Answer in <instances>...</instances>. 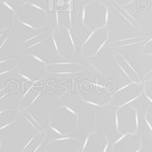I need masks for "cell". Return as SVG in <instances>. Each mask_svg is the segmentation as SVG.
Here are the masks:
<instances>
[{
	"mask_svg": "<svg viewBox=\"0 0 152 152\" xmlns=\"http://www.w3.org/2000/svg\"><path fill=\"white\" fill-rule=\"evenodd\" d=\"M108 18V7L101 0H90L84 5L81 11V24L88 31L107 27Z\"/></svg>",
	"mask_w": 152,
	"mask_h": 152,
	"instance_id": "cell-1",
	"label": "cell"
},
{
	"mask_svg": "<svg viewBox=\"0 0 152 152\" xmlns=\"http://www.w3.org/2000/svg\"><path fill=\"white\" fill-rule=\"evenodd\" d=\"M148 38L149 37L147 35H135L131 37L123 38V39H119L116 41H112L110 43H108V44L107 43V45L104 47H106L107 49H110V50H121L129 46L145 43Z\"/></svg>",
	"mask_w": 152,
	"mask_h": 152,
	"instance_id": "cell-7",
	"label": "cell"
},
{
	"mask_svg": "<svg viewBox=\"0 0 152 152\" xmlns=\"http://www.w3.org/2000/svg\"><path fill=\"white\" fill-rule=\"evenodd\" d=\"M145 81H144V82H146V81H149L152 79V68L145 74Z\"/></svg>",
	"mask_w": 152,
	"mask_h": 152,
	"instance_id": "cell-14",
	"label": "cell"
},
{
	"mask_svg": "<svg viewBox=\"0 0 152 152\" xmlns=\"http://www.w3.org/2000/svg\"><path fill=\"white\" fill-rule=\"evenodd\" d=\"M109 38V28L108 27H104L96 28L89 31L88 36L86 37L84 43L82 44V50L88 48L89 53L88 56L84 57L85 59L93 58L96 56L100 50L107 45V42Z\"/></svg>",
	"mask_w": 152,
	"mask_h": 152,
	"instance_id": "cell-3",
	"label": "cell"
},
{
	"mask_svg": "<svg viewBox=\"0 0 152 152\" xmlns=\"http://www.w3.org/2000/svg\"><path fill=\"white\" fill-rule=\"evenodd\" d=\"M144 95L150 104H152V79L144 82Z\"/></svg>",
	"mask_w": 152,
	"mask_h": 152,
	"instance_id": "cell-10",
	"label": "cell"
},
{
	"mask_svg": "<svg viewBox=\"0 0 152 152\" xmlns=\"http://www.w3.org/2000/svg\"><path fill=\"white\" fill-rule=\"evenodd\" d=\"M1 6H2V7H5V8H7V9L9 10V11H11V12L14 14V15H16L15 10H14V9L11 6V5L9 4V1H1Z\"/></svg>",
	"mask_w": 152,
	"mask_h": 152,
	"instance_id": "cell-12",
	"label": "cell"
},
{
	"mask_svg": "<svg viewBox=\"0 0 152 152\" xmlns=\"http://www.w3.org/2000/svg\"><path fill=\"white\" fill-rule=\"evenodd\" d=\"M88 64L90 66V68H92L96 72H98L99 74H101V75H103V71L100 69V68H99V66L96 64V63H94V62H92V61H90V60H88Z\"/></svg>",
	"mask_w": 152,
	"mask_h": 152,
	"instance_id": "cell-11",
	"label": "cell"
},
{
	"mask_svg": "<svg viewBox=\"0 0 152 152\" xmlns=\"http://www.w3.org/2000/svg\"><path fill=\"white\" fill-rule=\"evenodd\" d=\"M144 124L146 126L148 132L152 133V104L147 103L145 109V115L142 117Z\"/></svg>",
	"mask_w": 152,
	"mask_h": 152,
	"instance_id": "cell-8",
	"label": "cell"
},
{
	"mask_svg": "<svg viewBox=\"0 0 152 152\" xmlns=\"http://www.w3.org/2000/svg\"><path fill=\"white\" fill-rule=\"evenodd\" d=\"M116 2H118L119 4H121L122 6H125V7H126V6H128V5H130L134 0H115Z\"/></svg>",
	"mask_w": 152,
	"mask_h": 152,
	"instance_id": "cell-13",
	"label": "cell"
},
{
	"mask_svg": "<svg viewBox=\"0 0 152 152\" xmlns=\"http://www.w3.org/2000/svg\"><path fill=\"white\" fill-rule=\"evenodd\" d=\"M141 54L144 56H151L152 55V36L147 39L141 50Z\"/></svg>",
	"mask_w": 152,
	"mask_h": 152,
	"instance_id": "cell-9",
	"label": "cell"
},
{
	"mask_svg": "<svg viewBox=\"0 0 152 152\" xmlns=\"http://www.w3.org/2000/svg\"><path fill=\"white\" fill-rule=\"evenodd\" d=\"M8 1H10V0H8Z\"/></svg>",
	"mask_w": 152,
	"mask_h": 152,
	"instance_id": "cell-16",
	"label": "cell"
},
{
	"mask_svg": "<svg viewBox=\"0 0 152 152\" xmlns=\"http://www.w3.org/2000/svg\"><path fill=\"white\" fill-rule=\"evenodd\" d=\"M113 61L117 68L120 69L123 73L130 80V82L134 83H144L140 75L138 74L135 68L131 65V63L126 59V57L122 52H115L113 53Z\"/></svg>",
	"mask_w": 152,
	"mask_h": 152,
	"instance_id": "cell-5",
	"label": "cell"
},
{
	"mask_svg": "<svg viewBox=\"0 0 152 152\" xmlns=\"http://www.w3.org/2000/svg\"><path fill=\"white\" fill-rule=\"evenodd\" d=\"M112 6L114 8V10L117 12V13L120 15L124 20H125L128 25L131 27L132 30H134L138 32H142L144 33L145 31L142 28V24L137 20L135 18V16L128 11V10L125 7V6H122L121 4H119L118 2H116L115 0L112 1Z\"/></svg>",
	"mask_w": 152,
	"mask_h": 152,
	"instance_id": "cell-6",
	"label": "cell"
},
{
	"mask_svg": "<svg viewBox=\"0 0 152 152\" xmlns=\"http://www.w3.org/2000/svg\"><path fill=\"white\" fill-rule=\"evenodd\" d=\"M144 94V83L130 82L123 86L110 96V103L117 107L131 104Z\"/></svg>",
	"mask_w": 152,
	"mask_h": 152,
	"instance_id": "cell-2",
	"label": "cell"
},
{
	"mask_svg": "<svg viewBox=\"0 0 152 152\" xmlns=\"http://www.w3.org/2000/svg\"><path fill=\"white\" fill-rule=\"evenodd\" d=\"M150 1H151V2H152V0H150Z\"/></svg>",
	"mask_w": 152,
	"mask_h": 152,
	"instance_id": "cell-15",
	"label": "cell"
},
{
	"mask_svg": "<svg viewBox=\"0 0 152 152\" xmlns=\"http://www.w3.org/2000/svg\"><path fill=\"white\" fill-rule=\"evenodd\" d=\"M87 66L78 62H59V63H49L45 66L46 73L49 74H73L80 73Z\"/></svg>",
	"mask_w": 152,
	"mask_h": 152,
	"instance_id": "cell-4",
	"label": "cell"
}]
</instances>
